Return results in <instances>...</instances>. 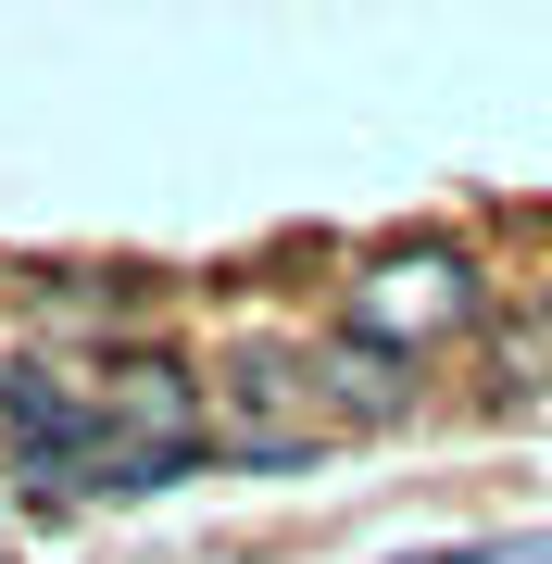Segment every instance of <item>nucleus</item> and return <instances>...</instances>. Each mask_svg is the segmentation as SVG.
Listing matches in <instances>:
<instances>
[{"mask_svg": "<svg viewBox=\"0 0 552 564\" xmlns=\"http://www.w3.org/2000/svg\"><path fill=\"white\" fill-rule=\"evenodd\" d=\"M402 564H552V527H528V540H465V552H402Z\"/></svg>", "mask_w": 552, "mask_h": 564, "instance_id": "2", "label": "nucleus"}, {"mask_svg": "<svg viewBox=\"0 0 552 564\" xmlns=\"http://www.w3.org/2000/svg\"><path fill=\"white\" fill-rule=\"evenodd\" d=\"M339 314L365 326L377 351H427V339H452V326L477 314V263L465 251H377L365 276L339 289Z\"/></svg>", "mask_w": 552, "mask_h": 564, "instance_id": "1", "label": "nucleus"}]
</instances>
